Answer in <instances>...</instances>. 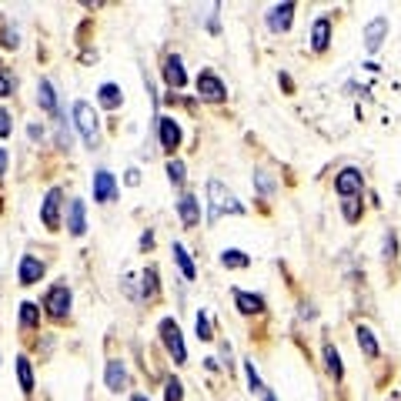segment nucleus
<instances>
[{
    "mask_svg": "<svg viewBox=\"0 0 401 401\" xmlns=\"http://www.w3.org/2000/svg\"><path fill=\"white\" fill-rule=\"evenodd\" d=\"M98 100H100V104H104L108 110H118V108H120V100H124V94H120V87H118V84H100Z\"/></svg>",
    "mask_w": 401,
    "mask_h": 401,
    "instance_id": "nucleus-23",
    "label": "nucleus"
},
{
    "mask_svg": "<svg viewBox=\"0 0 401 401\" xmlns=\"http://www.w3.org/2000/svg\"><path fill=\"white\" fill-rule=\"evenodd\" d=\"M254 181H258V187H261V194H268V191H271V177H268V174H264V171H258V174H254Z\"/></svg>",
    "mask_w": 401,
    "mask_h": 401,
    "instance_id": "nucleus-36",
    "label": "nucleus"
},
{
    "mask_svg": "<svg viewBox=\"0 0 401 401\" xmlns=\"http://www.w3.org/2000/svg\"><path fill=\"white\" fill-rule=\"evenodd\" d=\"M157 291H161L157 268H154V264H147V268L141 271V298H144V301H151V298H157Z\"/></svg>",
    "mask_w": 401,
    "mask_h": 401,
    "instance_id": "nucleus-20",
    "label": "nucleus"
},
{
    "mask_svg": "<svg viewBox=\"0 0 401 401\" xmlns=\"http://www.w3.org/2000/svg\"><path fill=\"white\" fill-rule=\"evenodd\" d=\"M164 401H184V385L177 378H167V385H164Z\"/></svg>",
    "mask_w": 401,
    "mask_h": 401,
    "instance_id": "nucleus-31",
    "label": "nucleus"
},
{
    "mask_svg": "<svg viewBox=\"0 0 401 401\" xmlns=\"http://www.w3.org/2000/svg\"><path fill=\"white\" fill-rule=\"evenodd\" d=\"M385 258H398V238H395V231L385 234Z\"/></svg>",
    "mask_w": 401,
    "mask_h": 401,
    "instance_id": "nucleus-35",
    "label": "nucleus"
},
{
    "mask_svg": "<svg viewBox=\"0 0 401 401\" xmlns=\"http://www.w3.org/2000/svg\"><path fill=\"white\" fill-rule=\"evenodd\" d=\"M114 197H118V181H114V174L98 171L94 174V201L108 204V201H114Z\"/></svg>",
    "mask_w": 401,
    "mask_h": 401,
    "instance_id": "nucleus-10",
    "label": "nucleus"
},
{
    "mask_svg": "<svg viewBox=\"0 0 401 401\" xmlns=\"http://www.w3.org/2000/svg\"><path fill=\"white\" fill-rule=\"evenodd\" d=\"M27 134H31V141H41V137H43V127H41V124H31V127H27Z\"/></svg>",
    "mask_w": 401,
    "mask_h": 401,
    "instance_id": "nucleus-38",
    "label": "nucleus"
},
{
    "mask_svg": "<svg viewBox=\"0 0 401 401\" xmlns=\"http://www.w3.org/2000/svg\"><path fill=\"white\" fill-rule=\"evenodd\" d=\"M157 331H161V345L167 348V355L174 358V365H184V361H187V348H184L181 325H177L174 318H164L161 325H157Z\"/></svg>",
    "mask_w": 401,
    "mask_h": 401,
    "instance_id": "nucleus-3",
    "label": "nucleus"
},
{
    "mask_svg": "<svg viewBox=\"0 0 401 401\" xmlns=\"http://www.w3.org/2000/svg\"><path fill=\"white\" fill-rule=\"evenodd\" d=\"M241 211H244V207L238 204V197L231 194L217 177H211V181H207V224H217L221 214H241Z\"/></svg>",
    "mask_w": 401,
    "mask_h": 401,
    "instance_id": "nucleus-1",
    "label": "nucleus"
},
{
    "mask_svg": "<svg viewBox=\"0 0 401 401\" xmlns=\"http://www.w3.org/2000/svg\"><path fill=\"white\" fill-rule=\"evenodd\" d=\"M174 261H177V268H181V274H184L187 281H194V261H191V254L184 251V244H177L174 241Z\"/></svg>",
    "mask_w": 401,
    "mask_h": 401,
    "instance_id": "nucleus-24",
    "label": "nucleus"
},
{
    "mask_svg": "<svg viewBox=\"0 0 401 401\" xmlns=\"http://www.w3.org/2000/svg\"><path fill=\"white\" fill-rule=\"evenodd\" d=\"M14 94V77L7 74V67L0 64V98H11Z\"/></svg>",
    "mask_w": 401,
    "mask_h": 401,
    "instance_id": "nucleus-34",
    "label": "nucleus"
},
{
    "mask_svg": "<svg viewBox=\"0 0 401 401\" xmlns=\"http://www.w3.org/2000/svg\"><path fill=\"white\" fill-rule=\"evenodd\" d=\"M177 214L184 221V228H197V224H201V201H197L194 194H184L177 201Z\"/></svg>",
    "mask_w": 401,
    "mask_h": 401,
    "instance_id": "nucleus-13",
    "label": "nucleus"
},
{
    "mask_svg": "<svg viewBox=\"0 0 401 401\" xmlns=\"http://www.w3.org/2000/svg\"><path fill=\"white\" fill-rule=\"evenodd\" d=\"M17 381H21V391L24 395H31L33 391V368H31V361L24 358H17Z\"/></svg>",
    "mask_w": 401,
    "mask_h": 401,
    "instance_id": "nucleus-25",
    "label": "nucleus"
},
{
    "mask_svg": "<svg viewBox=\"0 0 401 401\" xmlns=\"http://www.w3.org/2000/svg\"><path fill=\"white\" fill-rule=\"evenodd\" d=\"M341 214H345V221H358L361 217V201L358 197H345V201H341Z\"/></svg>",
    "mask_w": 401,
    "mask_h": 401,
    "instance_id": "nucleus-32",
    "label": "nucleus"
},
{
    "mask_svg": "<svg viewBox=\"0 0 401 401\" xmlns=\"http://www.w3.org/2000/svg\"><path fill=\"white\" fill-rule=\"evenodd\" d=\"M291 17H294V4L288 0V4H278V7H271V14H268V27H271V33H284L288 27H291Z\"/></svg>",
    "mask_w": 401,
    "mask_h": 401,
    "instance_id": "nucleus-12",
    "label": "nucleus"
},
{
    "mask_svg": "<svg viewBox=\"0 0 401 401\" xmlns=\"http://www.w3.org/2000/svg\"><path fill=\"white\" fill-rule=\"evenodd\" d=\"M130 401H151V398H147V395H134V398H130Z\"/></svg>",
    "mask_w": 401,
    "mask_h": 401,
    "instance_id": "nucleus-44",
    "label": "nucleus"
},
{
    "mask_svg": "<svg viewBox=\"0 0 401 401\" xmlns=\"http://www.w3.org/2000/svg\"><path fill=\"white\" fill-rule=\"evenodd\" d=\"M385 37H388V17H371L368 27H365V47L375 54L381 43H385Z\"/></svg>",
    "mask_w": 401,
    "mask_h": 401,
    "instance_id": "nucleus-11",
    "label": "nucleus"
},
{
    "mask_svg": "<svg viewBox=\"0 0 401 401\" xmlns=\"http://www.w3.org/2000/svg\"><path fill=\"white\" fill-rule=\"evenodd\" d=\"M164 80L171 90H181L187 84V74H184V64H181V57L177 54H167L164 57Z\"/></svg>",
    "mask_w": 401,
    "mask_h": 401,
    "instance_id": "nucleus-9",
    "label": "nucleus"
},
{
    "mask_svg": "<svg viewBox=\"0 0 401 401\" xmlns=\"http://www.w3.org/2000/svg\"><path fill=\"white\" fill-rule=\"evenodd\" d=\"M197 94L204 100H211V104H221V100L228 98V87H224V80L214 71H201L197 74Z\"/></svg>",
    "mask_w": 401,
    "mask_h": 401,
    "instance_id": "nucleus-5",
    "label": "nucleus"
},
{
    "mask_svg": "<svg viewBox=\"0 0 401 401\" xmlns=\"http://www.w3.org/2000/svg\"><path fill=\"white\" fill-rule=\"evenodd\" d=\"M355 335H358V348L365 351V358H371V361L378 358V355H381V348H378V341H375V335H371V328L361 325L358 331H355Z\"/></svg>",
    "mask_w": 401,
    "mask_h": 401,
    "instance_id": "nucleus-22",
    "label": "nucleus"
},
{
    "mask_svg": "<svg viewBox=\"0 0 401 401\" xmlns=\"http://www.w3.org/2000/svg\"><path fill=\"white\" fill-rule=\"evenodd\" d=\"M194 331H197V338H201V341H211V338H214V331H211V318H207V311H197V318H194Z\"/></svg>",
    "mask_w": 401,
    "mask_h": 401,
    "instance_id": "nucleus-29",
    "label": "nucleus"
},
{
    "mask_svg": "<svg viewBox=\"0 0 401 401\" xmlns=\"http://www.w3.org/2000/svg\"><path fill=\"white\" fill-rule=\"evenodd\" d=\"M361 187H365V177H361L358 167H345V171H338L335 191H338L341 197H358Z\"/></svg>",
    "mask_w": 401,
    "mask_h": 401,
    "instance_id": "nucleus-7",
    "label": "nucleus"
},
{
    "mask_svg": "<svg viewBox=\"0 0 401 401\" xmlns=\"http://www.w3.org/2000/svg\"><path fill=\"white\" fill-rule=\"evenodd\" d=\"M21 325L24 328H37V325H41V308H37L33 301H24L21 304Z\"/></svg>",
    "mask_w": 401,
    "mask_h": 401,
    "instance_id": "nucleus-27",
    "label": "nucleus"
},
{
    "mask_svg": "<svg viewBox=\"0 0 401 401\" xmlns=\"http://www.w3.org/2000/svg\"><path fill=\"white\" fill-rule=\"evenodd\" d=\"M67 228H71V234H74V238H80V234L87 231L84 201H80V197H74V201H71V207H67Z\"/></svg>",
    "mask_w": 401,
    "mask_h": 401,
    "instance_id": "nucleus-17",
    "label": "nucleus"
},
{
    "mask_svg": "<svg viewBox=\"0 0 401 401\" xmlns=\"http://www.w3.org/2000/svg\"><path fill=\"white\" fill-rule=\"evenodd\" d=\"M221 264H224V268H248L251 258L238 248H228V251H221Z\"/></svg>",
    "mask_w": 401,
    "mask_h": 401,
    "instance_id": "nucleus-26",
    "label": "nucleus"
},
{
    "mask_svg": "<svg viewBox=\"0 0 401 401\" xmlns=\"http://www.w3.org/2000/svg\"><path fill=\"white\" fill-rule=\"evenodd\" d=\"M0 43H4V47H17V27H11V24H7V17H0Z\"/></svg>",
    "mask_w": 401,
    "mask_h": 401,
    "instance_id": "nucleus-30",
    "label": "nucleus"
},
{
    "mask_svg": "<svg viewBox=\"0 0 401 401\" xmlns=\"http://www.w3.org/2000/svg\"><path fill=\"white\" fill-rule=\"evenodd\" d=\"M127 184H130V187L141 184V171H137V167H130V171H127Z\"/></svg>",
    "mask_w": 401,
    "mask_h": 401,
    "instance_id": "nucleus-39",
    "label": "nucleus"
},
{
    "mask_svg": "<svg viewBox=\"0 0 401 401\" xmlns=\"http://www.w3.org/2000/svg\"><path fill=\"white\" fill-rule=\"evenodd\" d=\"M43 308H47V315L54 318V321H64L71 315V288L67 284H54L51 291L43 294Z\"/></svg>",
    "mask_w": 401,
    "mask_h": 401,
    "instance_id": "nucleus-4",
    "label": "nucleus"
},
{
    "mask_svg": "<svg viewBox=\"0 0 401 401\" xmlns=\"http://www.w3.org/2000/svg\"><path fill=\"white\" fill-rule=\"evenodd\" d=\"M328 43H331V21H328V17H318L315 27H311V47H315V51H328Z\"/></svg>",
    "mask_w": 401,
    "mask_h": 401,
    "instance_id": "nucleus-19",
    "label": "nucleus"
},
{
    "mask_svg": "<svg viewBox=\"0 0 401 401\" xmlns=\"http://www.w3.org/2000/svg\"><path fill=\"white\" fill-rule=\"evenodd\" d=\"M124 385H127V365H124L120 358H110L108 361V388L124 391Z\"/></svg>",
    "mask_w": 401,
    "mask_h": 401,
    "instance_id": "nucleus-18",
    "label": "nucleus"
},
{
    "mask_svg": "<svg viewBox=\"0 0 401 401\" xmlns=\"http://www.w3.org/2000/svg\"><path fill=\"white\" fill-rule=\"evenodd\" d=\"M61 204H64V191H61V187H51L47 197H43V204H41V221L51 231L61 228Z\"/></svg>",
    "mask_w": 401,
    "mask_h": 401,
    "instance_id": "nucleus-6",
    "label": "nucleus"
},
{
    "mask_svg": "<svg viewBox=\"0 0 401 401\" xmlns=\"http://www.w3.org/2000/svg\"><path fill=\"white\" fill-rule=\"evenodd\" d=\"M244 375H248V385H251V391H254V395H264V385H261V375L258 371H254V361H244Z\"/></svg>",
    "mask_w": 401,
    "mask_h": 401,
    "instance_id": "nucleus-33",
    "label": "nucleus"
},
{
    "mask_svg": "<svg viewBox=\"0 0 401 401\" xmlns=\"http://www.w3.org/2000/svg\"><path fill=\"white\" fill-rule=\"evenodd\" d=\"M147 248H154V234H151V231H144V234H141V251H147Z\"/></svg>",
    "mask_w": 401,
    "mask_h": 401,
    "instance_id": "nucleus-40",
    "label": "nucleus"
},
{
    "mask_svg": "<svg viewBox=\"0 0 401 401\" xmlns=\"http://www.w3.org/2000/svg\"><path fill=\"white\" fill-rule=\"evenodd\" d=\"M43 261L41 258H33V254H24L21 258V284H37L43 278Z\"/></svg>",
    "mask_w": 401,
    "mask_h": 401,
    "instance_id": "nucleus-15",
    "label": "nucleus"
},
{
    "mask_svg": "<svg viewBox=\"0 0 401 401\" xmlns=\"http://www.w3.org/2000/svg\"><path fill=\"white\" fill-rule=\"evenodd\" d=\"M157 130H161V147L164 151H177L181 147V124L174 118H157Z\"/></svg>",
    "mask_w": 401,
    "mask_h": 401,
    "instance_id": "nucleus-8",
    "label": "nucleus"
},
{
    "mask_svg": "<svg viewBox=\"0 0 401 401\" xmlns=\"http://www.w3.org/2000/svg\"><path fill=\"white\" fill-rule=\"evenodd\" d=\"M7 171V151H4V147H0V174Z\"/></svg>",
    "mask_w": 401,
    "mask_h": 401,
    "instance_id": "nucleus-42",
    "label": "nucleus"
},
{
    "mask_svg": "<svg viewBox=\"0 0 401 401\" xmlns=\"http://www.w3.org/2000/svg\"><path fill=\"white\" fill-rule=\"evenodd\" d=\"M7 134H11V114L0 108V137H7Z\"/></svg>",
    "mask_w": 401,
    "mask_h": 401,
    "instance_id": "nucleus-37",
    "label": "nucleus"
},
{
    "mask_svg": "<svg viewBox=\"0 0 401 401\" xmlns=\"http://www.w3.org/2000/svg\"><path fill=\"white\" fill-rule=\"evenodd\" d=\"M167 181H171L174 187L184 184V161H177V157H171V161H167Z\"/></svg>",
    "mask_w": 401,
    "mask_h": 401,
    "instance_id": "nucleus-28",
    "label": "nucleus"
},
{
    "mask_svg": "<svg viewBox=\"0 0 401 401\" xmlns=\"http://www.w3.org/2000/svg\"><path fill=\"white\" fill-rule=\"evenodd\" d=\"M74 124H77V130H80V137H84L87 147H98L100 144V120L87 100H77L74 104Z\"/></svg>",
    "mask_w": 401,
    "mask_h": 401,
    "instance_id": "nucleus-2",
    "label": "nucleus"
},
{
    "mask_svg": "<svg viewBox=\"0 0 401 401\" xmlns=\"http://www.w3.org/2000/svg\"><path fill=\"white\" fill-rule=\"evenodd\" d=\"M221 358H224V365L231 368V345L228 341H221Z\"/></svg>",
    "mask_w": 401,
    "mask_h": 401,
    "instance_id": "nucleus-41",
    "label": "nucleus"
},
{
    "mask_svg": "<svg viewBox=\"0 0 401 401\" xmlns=\"http://www.w3.org/2000/svg\"><path fill=\"white\" fill-rule=\"evenodd\" d=\"M37 104H41V110H47L51 118H61V110H57V94H54V84L43 77L41 84H37Z\"/></svg>",
    "mask_w": 401,
    "mask_h": 401,
    "instance_id": "nucleus-16",
    "label": "nucleus"
},
{
    "mask_svg": "<svg viewBox=\"0 0 401 401\" xmlns=\"http://www.w3.org/2000/svg\"><path fill=\"white\" fill-rule=\"evenodd\" d=\"M325 371L331 375L335 381L345 378V365H341V355H338V348L331 341H325Z\"/></svg>",
    "mask_w": 401,
    "mask_h": 401,
    "instance_id": "nucleus-21",
    "label": "nucleus"
},
{
    "mask_svg": "<svg viewBox=\"0 0 401 401\" xmlns=\"http://www.w3.org/2000/svg\"><path fill=\"white\" fill-rule=\"evenodd\" d=\"M234 304H238L241 315H264V298H261V294H251V291L234 288Z\"/></svg>",
    "mask_w": 401,
    "mask_h": 401,
    "instance_id": "nucleus-14",
    "label": "nucleus"
},
{
    "mask_svg": "<svg viewBox=\"0 0 401 401\" xmlns=\"http://www.w3.org/2000/svg\"><path fill=\"white\" fill-rule=\"evenodd\" d=\"M264 401H278V398H274V391H271V388L264 391Z\"/></svg>",
    "mask_w": 401,
    "mask_h": 401,
    "instance_id": "nucleus-43",
    "label": "nucleus"
}]
</instances>
